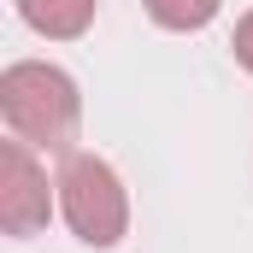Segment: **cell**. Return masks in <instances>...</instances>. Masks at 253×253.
<instances>
[{"label": "cell", "mask_w": 253, "mask_h": 253, "mask_svg": "<svg viewBox=\"0 0 253 253\" xmlns=\"http://www.w3.org/2000/svg\"><path fill=\"white\" fill-rule=\"evenodd\" d=\"M0 118L18 141L47 147V153H77V129H83V94L77 77L47 59H18L0 71Z\"/></svg>", "instance_id": "6da1fadb"}, {"label": "cell", "mask_w": 253, "mask_h": 253, "mask_svg": "<svg viewBox=\"0 0 253 253\" xmlns=\"http://www.w3.org/2000/svg\"><path fill=\"white\" fill-rule=\"evenodd\" d=\"M59 212L71 224V236L83 248H118L129 230V194L118 183V171L100 153H65L59 159Z\"/></svg>", "instance_id": "7a4b0ae2"}, {"label": "cell", "mask_w": 253, "mask_h": 253, "mask_svg": "<svg viewBox=\"0 0 253 253\" xmlns=\"http://www.w3.org/2000/svg\"><path fill=\"white\" fill-rule=\"evenodd\" d=\"M53 218V189H47V171L36 165L30 141H0V230L6 236H42Z\"/></svg>", "instance_id": "3957f363"}, {"label": "cell", "mask_w": 253, "mask_h": 253, "mask_svg": "<svg viewBox=\"0 0 253 253\" xmlns=\"http://www.w3.org/2000/svg\"><path fill=\"white\" fill-rule=\"evenodd\" d=\"M18 18L47 42H77L94 24V0H18Z\"/></svg>", "instance_id": "277c9868"}, {"label": "cell", "mask_w": 253, "mask_h": 253, "mask_svg": "<svg viewBox=\"0 0 253 253\" xmlns=\"http://www.w3.org/2000/svg\"><path fill=\"white\" fill-rule=\"evenodd\" d=\"M218 6H224V0H147V18H153L159 30L189 36V30H206V24L218 18Z\"/></svg>", "instance_id": "5b68a950"}, {"label": "cell", "mask_w": 253, "mask_h": 253, "mask_svg": "<svg viewBox=\"0 0 253 253\" xmlns=\"http://www.w3.org/2000/svg\"><path fill=\"white\" fill-rule=\"evenodd\" d=\"M230 47H236V65H242V71L253 77V12H242V24H236Z\"/></svg>", "instance_id": "8992f818"}]
</instances>
